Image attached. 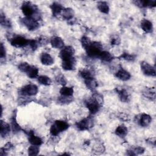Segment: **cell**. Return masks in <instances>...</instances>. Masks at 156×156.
Returning <instances> with one entry per match:
<instances>
[{"label": "cell", "instance_id": "cell-18", "mask_svg": "<svg viewBox=\"0 0 156 156\" xmlns=\"http://www.w3.org/2000/svg\"><path fill=\"white\" fill-rule=\"evenodd\" d=\"M115 77L121 80L127 81L130 78V74L123 68H120L115 73Z\"/></svg>", "mask_w": 156, "mask_h": 156}, {"label": "cell", "instance_id": "cell-39", "mask_svg": "<svg viewBox=\"0 0 156 156\" xmlns=\"http://www.w3.org/2000/svg\"><path fill=\"white\" fill-rule=\"evenodd\" d=\"M110 42L111 45H112V46L119 45L121 43V39L118 35H113L110 38Z\"/></svg>", "mask_w": 156, "mask_h": 156}, {"label": "cell", "instance_id": "cell-7", "mask_svg": "<svg viewBox=\"0 0 156 156\" xmlns=\"http://www.w3.org/2000/svg\"><path fill=\"white\" fill-rule=\"evenodd\" d=\"M85 104L90 113L92 115L96 114L97 112H98L101 107V105L98 102H96L92 97L90 99L87 100L85 102Z\"/></svg>", "mask_w": 156, "mask_h": 156}, {"label": "cell", "instance_id": "cell-33", "mask_svg": "<svg viewBox=\"0 0 156 156\" xmlns=\"http://www.w3.org/2000/svg\"><path fill=\"white\" fill-rule=\"evenodd\" d=\"M79 74L84 80L88 79L90 78L93 77V73L88 69H83L79 71Z\"/></svg>", "mask_w": 156, "mask_h": 156}, {"label": "cell", "instance_id": "cell-28", "mask_svg": "<svg viewBox=\"0 0 156 156\" xmlns=\"http://www.w3.org/2000/svg\"><path fill=\"white\" fill-rule=\"evenodd\" d=\"M98 58L104 62H110L113 60V57L109 52L107 51H102L99 55Z\"/></svg>", "mask_w": 156, "mask_h": 156}, {"label": "cell", "instance_id": "cell-36", "mask_svg": "<svg viewBox=\"0 0 156 156\" xmlns=\"http://www.w3.org/2000/svg\"><path fill=\"white\" fill-rule=\"evenodd\" d=\"M72 96H62L58 98V101L61 104H67L73 101Z\"/></svg>", "mask_w": 156, "mask_h": 156}, {"label": "cell", "instance_id": "cell-11", "mask_svg": "<svg viewBox=\"0 0 156 156\" xmlns=\"http://www.w3.org/2000/svg\"><path fill=\"white\" fill-rule=\"evenodd\" d=\"M10 124H11V129L13 133H18L21 130H23L20 126L18 124L16 121V110H15L13 112V114L10 118Z\"/></svg>", "mask_w": 156, "mask_h": 156}, {"label": "cell", "instance_id": "cell-16", "mask_svg": "<svg viewBox=\"0 0 156 156\" xmlns=\"http://www.w3.org/2000/svg\"><path fill=\"white\" fill-rule=\"evenodd\" d=\"M135 5L140 7H149L152 8L155 7L156 5L155 1L151 0H145V1H135L133 2Z\"/></svg>", "mask_w": 156, "mask_h": 156}, {"label": "cell", "instance_id": "cell-35", "mask_svg": "<svg viewBox=\"0 0 156 156\" xmlns=\"http://www.w3.org/2000/svg\"><path fill=\"white\" fill-rule=\"evenodd\" d=\"M39 151H40V149L38 146L31 145L28 148V154L31 156H35L38 155Z\"/></svg>", "mask_w": 156, "mask_h": 156}, {"label": "cell", "instance_id": "cell-25", "mask_svg": "<svg viewBox=\"0 0 156 156\" xmlns=\"http://www.w3.org/2000/svg\"><path fill=\"white\" fill-rule=\"evenodd\" d=\"M62 17L66 20H70L73 18L74 12L73 9L68 7V8H64L62 12Z\"/></svg>", "mask_w": 156, "mask_h": 156}, {"label": "cell", "instance_id": "cell-22", "mask_svg": "<svg viewBox=\"0 0 156 156\" xmlns=\"http://www.w3.org/2000/svg\"><path fill=\"white\" fill-rule=\"evenodd\" d=\"M141 27L146 33H151L153 31L152 23L148 20L144 19L141 21Z\"/></svg>", "mask_w": 156, "mask_h": 156}, {"label": "cell", "instance_id": "cell-24", "mask_svg": "<svg viewBox=\"0 0 156 156\" xmlns=\"http://www.w3.org/2000/svg\"><path fill=\"white\" fill-rule=\"evenodd\" d=\"M84 82H85V84L86 87H87V88H88L89 90H90L91 91L94 90L98 86V82L94 77L85 79V80H84Z\"/></svg>", "mask_w": 156, "mask_h": 156}, {"label": "cell", "instance_id": "cell-42", "mask_svg": "<svg viewBox=\"0 0 156 156\" xmlns=\"http://www.w3.org/2000/svg\"><path fill=\"white\" fill-rule=\"evenodd\" d=\"M37 41L38 43V44L40 46H44L48 44V43L49 42H50V41L49 40V39L48 38H46L44 36H41L38 38V39L37 40Z\"/></svg>", "mask_w": 156, "mask_h": 156}, {"label": "cell", "instance_id": "cell-6", "mask_svg": "<svg viewBox=\"0 0 156 156\" xmlns=\"http://www.w3.org/2000/svg\"><path fill=\"white\" fill-rule=\"evenodd\" d=\"M93 121L92 118H91V116H88L77 122L76 124V127L79 130L83 131V130H88L90 128L92 127L93 126Z\"/></svg>", "mask_w": 156, "mask_h": 156}, {"label": "cell", "instance_id": "cell-31", "mask_svg": "<svg viewBox=\"0 0 156 156\" xmlns=\"http://www.w3.org/2000/svg\"><path fill=\"white\" fill-rule=\"evenodd\" d=\"M37 80L40 84L45 86L50 85L52 83V80L49 77L46 76H43V75L38 76L37 77Z\"/></svg>", "mask_w": 156, "mask_h": 156}, {"label": "cell", "instance_id": "cell-10", "mask_svg": "<svg viewBox=\"0 0 156 156\" xmlns=\"http://www.w3.org/2000/svg\"><path fill=\"white\" fill-rule=\"evenodd\" d=\"M141 69L143 73L147 76H155V69L154 66L149 64L146 62H142L141 63Z\"/></svg>", "mask_w": 156, "mask_h": 156}, {"label": "cell", "instance_id": "cell-43", "mask_svg": "<svg viewBox=\"0 0 156 156\" xmlns=\"http://www.w3.org/2000/svg\"><path fill=\"white\" fill-rule=\"evenodd\" d=\"M28 45L30 46V49L32 51H35L39 44L37 41V40H29Z\"/></svg>", "mask_w": 156, "mask_h": 156}, {"label": "cell", "instance_id": "cell-29", "mask_svg": "<svg viewBox=\"0 0 156 156\" xmlns=\"http://www.w3.org/2000/svg\"><path fill=\"white\" fill-rule=\"evenodd\" d=\"M74 93L73 88L71 87L63 86L60 90V93L62 96H72Z\"/></svg>", "mask_w": 156, "mask_h": 156}, {"label": "cell", "instance_id": "cell-34", "mask_svg": "<svg viewBox=\"0 0 156 156\" xmlns=\"http://www.w3.org/2000/svg\"><path fill=\"white\" fill-rule=\"evenodd\" d=\"M135 57L136 56L133 54H130L128 52H124L118 57V58L123 59L129 62H133L135 59Z\"/></svg>", "mask_w": 156, "mask_h": 156}, {"label": "cell", "instance_id": "cell-32", "mask_svg": "<svg viewBox=\"0 0 156 156\" xmlns=\"http://www.w3.org/2000/svg\"><path fill=\"white\" fill-rule=\"evenodd\" d=\"M0 23L2 26L4 27H11V23L9 19H7L5 15L3 13L2 11L1 12V17H0Z\"/></svg>", "mask_w": 156, "mask_h": 156}, {"label": "cell", "instance_id": "cell-14", "mask_svg": "<svg viewBox=\"0 0 156 156\" xmlns=\"http://www.w3.org/2000/svg\"><path fill=\"white\" fill-rule=\"evenodd\" d=\"M29 135V142L32 145H35V146H40L43 143V141L41 138L39 136H35L34 135V133L33 131H30L27 133Z\"/></svg>", "mask_w": 156, "mask_h": 156}, {"label": "cell", "instance_id": "cell-45", "mask_svg": "<svg viewBox=\"0 0 156 156\" xmlns=\"http://www.w3.org/2000/svg\"><path fill=\"white\" fill-rule=\"evenodd\" d=\"M93 149H94V152H96L98 154L99 152V153L103 152L105 150V148H104V146L102 144H98L97 145L94 146Z\"/></svg>", "mask_w": 156, "mask_h": 156}, {"label": "cell", "instance_id": "cell-30", "mask_svg": "<svg viewBox=\"0 0 156 156\" xmlns=\"http://www.w3.org/2000/svg\"><path fill=\"white\" fill-rule=\"evenodd\" d=\"M27 76L30 79H35L38 77V69L35 66H30L28 71L26 73Z\"/></svg>", "mask_w": 156, "mask_h": 156}, {"label": "cell", "instance_id": "cell-46", "mask_svg": "<svg viewBox=\"0 0 156 156\" xmlns=\"http://www.w3.org/2000/svg\"><path fill=\"white\" fill-rule=\"evenodd\" d=\"M5 47L3 45V43H1V49H0V58L1 59H3L4 58H5Z\"/></svg>", "mask_w": 156, "mask_h": 156}, {"label": "cell", "instance_id": "cell-48", "mask_svg": "<svg viewBox=\"0 0 156 156\" xmlns=\"http://www.w3.org/2000/svg\"><path fill=\"white\" fill-rule=\"evenodd\" d=\"M146 141V142H147V143H149V144L152 145V146H155V137L149 138L147 139Z\"/></svg>", "mask_w": 156, "mask_h": 156}, {"label": "cell", "instance_id": "cell-47", "mask_svg": "<svg viewBox=\"0 0 156 156\" xmlns=\"http://www.w3.org/2000/svg\"><path fill=\"white\" fill-rule=\"evenodd\" d=\"M118 118L122 120V121H129L130 119V118L129 116H128V115L126 114V113H119V115H118Z\"/></svg>", "mask_w": 156, "mask_h": 156}, {"label": "cell", "instance_id": "cell-5", "mask_svg": "<svg viewBox=\"0 0 156 156\" xmlns=\"http://www.w3.org/2000/svg\"><path fill=\"white\" fill-rule=\"evenodd\" d=\"M22 23L29 30L32 31L37 29L39 27L38 20L33 17H24L21 20Z\"/></svg>", "mask_w": 156, "mask_h": 156}, {"label": "cell", "instance_id": "cell-20", "mask_svg": "<svg viewBox=\"0 0 156 156\" xmlns=\"http://www.w3.org/2000/svg\"><path fill=\"white\" fill-rule=\"evenodd\" d=\"M151 121H152V118L151 116L146 113L142 114L138 120L139 124L143 127H147L151 124Z\"/></svg>", "mask_w": 156, "mask_h": 156}, {"label": "cell", "instance_id": "cell-8", "mask_svg": "<svg viewBox=\"0 0 156 156\" xmlns=\"http://www.w3.org/2000/svg\"><path fill=\"white\" fill-rule=\"evenodd\" d=\"M74 49L71 46H66L63 47L60 52L59 57L61 58L62 61L70 59L73 57L74 54Z\"/></svg>", "mask_w": 156, "mask_h": 156}, {"label": "cell", "instance_id": "cell-40", "mask_svg": "<svg viewBox=\"0 0 156 156\" xmlns=\"http://www.w3.org/2000/svg\"><path fill=\"white\" fill-rule=\"evenodd\" d=\"M92 98L96 102H98L101 106L102 105V104L104 103V99H103V96L101 94H99L98 93H94L93 94Z\"/></svg>", "mask_w": 156, "mask_h": 156}, {"label": "cell", "instance_id": "cell-17", "mask_svg": "<svg viewBox=\"0 0 156 156\" xmlns=\"http://www.w3.org/2000/svg\"><path fill=\"white\" fill-rule=\"evenodd\" d=\"M52 47L56 49H62L64 47V41L59 37H53L50 40Z\"/></svg>", "mask_w": 156, "mask_h": 156}, {"label": "cell", "instance_id": "cell-27", "mask_svg": "<svg viewBox=\"0 0 156 156\" xmlns=\"http://www.w3.org/2000/svg\"><path fill=\"white\" fill-rule=\"evenodd\" d=\"M97 7L101 12L105 14H108L110 10L109 6L105 1H99L97 4Z\"/></svg>", "mask_w": 156, "mask_h": 156}, {"label": "cell", "instance_id": "cell-38", "mask_svg": "<svg viewBox=\"0 0 156 156\" xmlns=\"http://www.w3.org/2000/svg\"><path fill=\"white\" fill-rule=\"evenodd\" d=\"M30 65L28 63H27V62H22L18 66V69L21 72L26 73L28 71V70L30 68Z\"/></svg>", "mask_w": 156, "mask_h": 156}, {"label": "cell", "instance_id": "cell-13", "mask_svg": "<svg viewBox=\"0 0 156 156\" xmlns=\"http://www.w3.org/2000/svg\"><path fill=\"white\" fill-rule=\"evenodd\" d=\"M115 90L118 94L119 98L121 102H128L130 101V96L126 90L118 87L115 88Z\"/></svg>", "mask_w": 156, "mask_h": 156}, {"label": "cell", "instance_id": "cell-12", "mask_svg": "<svg viewBox=\"0 0 156 156\" xmlns=\"http://www.w3.org/2000/svg\"><path fill=\"white\" fill-rule=\"evenodd\" d=\"M76 63V61L75 58L73 57L70 59L62 61V67L65 71H71L75 69Z\"/></svg>", "mask_w": 156, "mask_h": 156}, {"label": "cell", "instance_id": "cell-26", "mask_svg": "<svg viewBox=\"0 0 156 156\" xmlns=\"http://www.w3.org/2000/svg\"><path fill=\"white\" fill-rule=\"evenodd\" d=\"M127 128L126 126L121 124L118 126L115 129V134L121 138H124L127 134Z\"/></svg>", "mask_w": 156, "mask_h": 156}, {"label": "cell", "instance_id": "cell-1", "mask_svg": "<svg viewBox=\"0 0 156 156\" xmlns=\"http://www.w3.org/2000/svg\"><path fill=\"white\" fill-rule=\"evenodd\" d=\"M37 7L35 4H32L30 2H24L21 5V10L26 17H34L36 19V16H40V15L37 13Z\"/></svg>", "mask_w": 156, "mask_h": 156}, {"label": "cell", "instance_id": "cell-44", "mask_svg": "<svg viewBox=\"0 0 156 156\" xmlns=\"http://www.w3.org/2000/svg\"><path fill=\"white\" fill-rule=\"evenodd\" d=\"M130 150L133 152V153L135 155H138V154H142L144 152V148H143L142 147H140V146L133 147V149H131Z\"/></svg>", "mask_w": 156, "mask_h": 156}, {"label": "cell", "instance_id": "cell-3", "mask_svg": "<svg viewBox=\"0 0 156 156\" xmlns=\"http://www.w3.org/2000/svg\"><path fill=\"white\" fill-rule=\"evenodd\" d=\"M102 44L98 41H93L85 49L90 57H98L102 51Z\"/></svg>", "mask_w": 156, "mask_h": 156}, {"label": "cell", "instance_id": "cell-23", "mask_svg": "<svg viewBox=\"0 0 156 156\" xmlns=\"http://www.w3.org/2000/svg\"><path fill=\"white\" fill-rule=\"evenodd\" d=\"M10 127H11L8 123L2 120H1V136L3 138L6 136L10 131Z\"/></svg>", "mask_w": 156, "mask_h": 156}, {"label": "cell", "instance_id": "cell-21", "mask_svg": "<svg viewBox=\"0 0 156 156\" xmlns=\"http://www.w3.org/2000/svg\"><path fill=\"white\" fill-rule=\"evenodd\" d=\"M41 63L46 66H50L54 63V59L50 54L48 53H43L40 57Z\"/></svg>", "mask_w": 156, "mask_h": 156}, {"label": "cell", "instance_id": "cell-19", "mask_svg": "<svg viewBox=\"0 0 156 156\" xmlns=\"http://www.w3.org/2000/svg\"><path fill=\"white\" fill-rule=\"evenodd\" d=\"M50 9H51L53 16H56L59 14L62 13L63 10L64 9V7L62 4L58 2H54L50 5Z\"/></svg>", "mask_w": 156, "mask_h": 156}, {"label": "cell", "instance_id": "cell-15", "mask_svg": "<svg viewBox=\"0 0 156 156\" xmlns=\"http://www.w3.org/2000/svg\"><path fill=\"white\" fill-rule=\"evenodd\" d=\"M143 95L151 100V101H155V90L154 87H146L143 90Z\"/></svg>", "mask_w": 156, "mask_h": 156}, {"label": "cell", "instance_id": "cell-4", "mask_svg": "<svg viewBox=\"0 0 156 156\" xmlns=\"http://www.w3.org/2000/svg\"><path fill=\"white\" fill-rule=\"evenodd\" d=\"M38 93V87L35 84H28L22 87L20 90V94L24 96H32Z\"/></svg>", "mask_w": 156, "mask_h": 156}, {"label": "cell", "instance_id": "cell-2", "mask_svg": "<svg viewBox=\"0 0 156 156\" xmlns=\"http://www.w3.org/2000/svg\"><path fill=\"white\" fill-rule=\"evenodd\" d=\"M69 127L68 123L63 120H57L51 126L50 133L52 136H57L60 132L67 130Z\"/></svg>", "mask_w": 156, "mask_h": 156}, {"label": "cell", "instance_id": "cell-9", "mask_svg": "<svg viewBox=\"0 0 156 156\" xmlns=\"http://www.w3.org/2000/svg\"><path fill=\"white\" fill-rule=\"evenodd\" d=\"M29 40L22 36H16L12 38L10 40L12 46L15 48H23L28 45Z\"/></svg>", "mask_w": 156, "mask_h": 156}, {"label": "cell", "instance_id": "cell-41", "mask_svg": "<svg viewBox=\"0 0 156 156\" xmlns=\"http://www.w3.org/2000/svg\"><path fill=\"white\" fill-rule=\"evenodd\" d=\"M55 80H56V82L63 85V86H65L66 84V82H67V80L65 78V77L63 75V74H60V75H58L56 78H55Z\"/></svg>", "mask_w": 156, "mask_h": 156}, {"label": "cell", "instance_id": "cell-37", "mask_svg": "<svg viewBox=\"0 0 156 156\" xmlns=\"http://www.w3.org/2000/svg\"><path fill=\"white\" fill-rule=\"evenodd\" d=\"M80 42H81L82 46L84 48V49H85L91 43L90 39L88 37H86V36H83L81 38Z\"/></svg>", "mask_w": 156, "mask_h": 156}]
</instances>
